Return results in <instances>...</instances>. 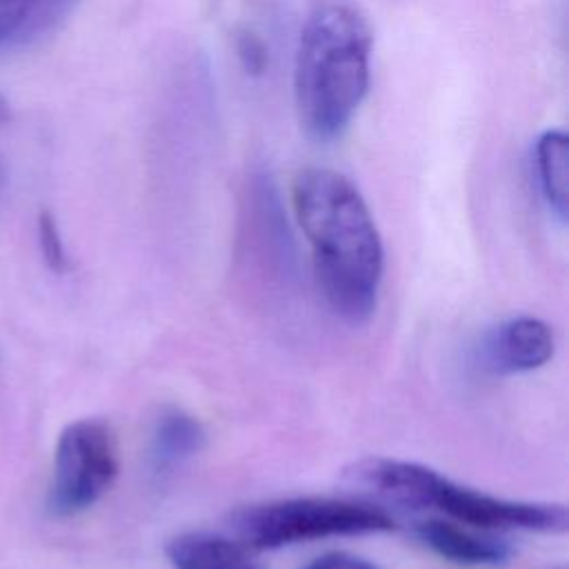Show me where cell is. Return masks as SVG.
Wrapping results in <instances>:
<instances>
[{"label":"cell","mask_w":569,"mask_h":569,"mask_svg":"<svg viewBox=\"0 0 569 569\" xmlns=\"http://www.w3.org/2000/svg\"><path fill=\"white\" fill-rule=\"evenodd\" d=\"M173 569H264L242 540L213 531H184L164 545Z\"/></svg>","instance_id":"8"},{"label":"cell","mask_w":569,"mask_h":569,"mask_svg":"<svg viewBox=\"0 0 569 569\" xmlns=\"http://www.w3.org/2000/svg\"><path fill=\"white\" fill-rule=\"evenodd\" d=\"M204 445V429L191 413L169 407L164 409L151 429L149 458L153 469L169 471L193 458Z\"/></svg>","instance_id":"9"},{"label":"cell","mask_w":569,"mask_h":569,"mask_svg":"<svg viewBox=\"0 0 569 569\" xmlns=\"http://www.w3.org/2000/svg\"><path fill=\"white\" fill-rule=\"evenodd\" d=\"M0 184H2V164H0Z\"/></svg>","instance_id":"15"},{"label":"cell","mask_w":569,"mask_h":569,"mask_svg":"<svg viewBox=\"0 0 569 569\" xmlns=\"http://www.w3.org/2000/svg\"><path fill=\"white\" fill-rule=\"evenodd\" d=\"M233 527L253 551L282 549L336 536H369L391 531L393 516L367 500L298 496L253 505L236 513Z\"/></svg>","instance_id":"4"},{"label":"cell","mask_w":569,"mask_h":569,"mask_svg":"<svg viewBox=\"0 0 569 569\" xmlns=\"http://www.w3.org/2000/svg\"><path fill=\"white\" fill-rule=\"evenodd\" d=\"M291 207L327 307L347 325L367 322L378 307L385 247L362 193L333 169L307 167L291 182Z\"/></svg>","instance_id":"1"},{"label":"cell","mask_w":569,"mask_h":569,"mask_svg":"<svg viewBox=\"0 0 569 569\" xmlns=\"http://www.w3.org/2000/svg\"><path fill=\"white\" fill-rule=\"evenodd\" d=\"M556 351L553 329L536 316H513L496 325L480 345L482 367L498 376L529 373L545 367Z\"/></svg>","instance_id":"6"},{"label":"cell","mask_w":569,"mask_h":569,"mask_svg":"<svg viewBox=\"0 0 569 569\" xmlns=\"http://www.w3.org/2000/svg\"><path fill=\"white\" fill-rule=\"evenodd\" d=\"M300 569H378V565H373L371 560L356 556V553L329 551V553H322V556L309 560Z\"/></svg>","instance_id":"14"},{"label":"cell","mask_w":569,"mask_h":569,"mask_svg":"<svg viewBox=\"0 0 569 569\" xmlns=\"http://www.w3.org/2000/svg\"><path fill=\"white\" fill-rule=\"evenodd\" d=\"M236 51H238V58L242 62V67L251 73H260L267 64V51H264V44L260 42L258 36H253L251 31H242L238 33L236 38Z\"/></svg>","instance_id":"13"},{"label":"cell","mask_w":569,"mask_h":569,"mask_svg":"<svg viewBox=\"0 0 569 569\" xmlns=\"http://www.w3.org/2000/svg\"><path fill=\"white\" fill-rule=\"evenodd\" d=\"M120 469L118 440L109 422L80 418L67 425L53 453L49 511L71 518L93 507L113 485Z\"/></svg>","instance_id":"5"},{"label":"cell","mask_w":569,"mask_h":569,"mask_svg":"<svg viewBox=\"0 0 569 569\" xmlns=\"http://www.w3.org/2000/svg\"><path fill=\"white\" fill-rule=\"evenodd\" d=\"M38 244H40V253L51 271L64 273L69 269V253H67L60 229L51 213H40V218H38Z\"/></svg>","instance_id":"12"},{"label":"cell","mask_w":569,"mask_h":569,"mask_svg":"<svg viewBox=\"0 0 569 569\" xmlns=\"http://www.w3.org/2000/svg\"><path fill=\"white\" fill-rule=\"evenodd\" d=\"M411 533L442 560L465 567H498L513 556V547L493 531H482L453 520H418L413 522Z\"/></svg>","instance_id":"7"},{"label":"cell","mask_w":569,"mask_h":569,"mask_svg":"<svg viewBox=\"0 0 569 569\" xmlns=\"http://www.w3.org/2000/svg\"><path fill=\"white\" fill-rule=\"evenodd\" d=\"M347 480L385 502L409 509H438L449 520L482 531H567V507L560 502L493 496L460 485L422 462L371 456L353 462L347 469Z\"/></svg>","instance_id":"3"},{"label":"cell","mask_w":569,"mask_h":569,"mask_svg":"<svg viewBox=\"0 0 569 569\" xmlns=\"http://www.w3.org/2000/svg\"><path fill=\"white\" fill-rule=\"evenodd\" d=\"M42 0H0V47L22 38Z\"/></svg>","instance_id":"11"},{"label":"cell","mask_w":569,"mask_h":569,"mask_svg":"<svg viewBox=\"0 0 569 569\" xmlns=\"http://www.w3.org/2000/svg\"><path fill=\"white\" fill-rule=\"evenodd\" d=\"M533 164L549 211L558 220H565L569 200V138L565 131L549 129L536 140Z\"/></svg>","instance_id":"10"},{"label":"cell","mask_w":569,"mask_h":569,"mask_svg":"<svg viewBox=\"0 0 569 569\" xmlns=\"http://www.w3.org/2000/svg\"><path fill=\"white\" fill-rule=\"evenodd\" d=\"M371 31L345 0L318 2L300 31L293 96L302 129L318 142L342 136L369 89Z\"/></svg>","instance_id":"2"}]
</instances>
